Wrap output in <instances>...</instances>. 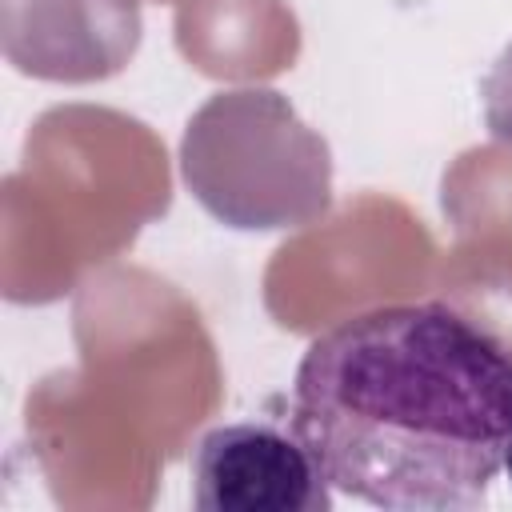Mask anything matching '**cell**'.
<instances>
[{
	"label": "cell",
	"mask_w": 512,
	"mask_h": 512,
	"mask_svg": "<svg viewBox=\"0 0 512 512\" xmlns=\"http://www.w3.org/2000/svg\"><path fill=\"white\" fill-rule=\"evenodd\" d=\"M332 492L292 420L220 424L192 452V504L200 512H328Z\"/></svg>",
	"instance_id": "3"
},
{
	"label": "cell",
	"mask_w": 512,
	"mask_h": 512,
	"mask_svg": "<svg viewBox=\"0 0 512 512\" xmlns=\"http://www.w3.org/2000/svg\"><path fill=\"white\" fill-rule=\"evenodd\" d=\"M180 176L192 200L236 232L304 228L332 208L328 140L276 88L212 92L184 124Z\"/></svg>",
	"instance_id": "2"
},
{
	"label": "cell",
	"mask_w": 512,
	"mask_h": 512,
	"mask_svg": "<svg viewBox=\"0 0 512 512\" xmlns=\"http://www.w3.org/2000/svg\"><path fill=\"white\" fill-rule=\"evenodd\" d=\"M480 108H484L488 132L500 144H512V40L480 80Z\"/></svg>",
	"instance_id": "5"
},
{
	"label": "cell",
	"mask_w": 512,
	"mask_h": 512,
	"mask_svg": "<svg viewBox=\"0 0 512 512\" xmlns=\"http://www.w3.org/2000/svg\"><path fill=\"white\" fill-rule=\"evenodd\" d=\"M288 420L336 492L472 512L512 436V340L448 300L356 312L304 348Z\"/></svg>",
	"instance_id": "1"
},
{
	"label": "cell",
	"mask_w": 512,
	"mask_h": 512,
	"mask_svg": "<svg viewBox=\"0 0 512 512\" xmlns=\"http://www.w3.org/2000/svg\"><path fill=\"white\" fill-rule=\"evenodd\" d=\"M504 472H508V484H512V436H508V452H504Z\"/></svg>",
	"instance_id": "6"
},
{
	"label": "cell",
	"mask_w": 512,
	"mask_h": 512,
	"mask_svg": "<svg viewBox=\"0 0 512 512\" xmlns=\"http://www.w3.org/2000/svg\"><path fill=\"white\" fill-rule=\"evenodd\" d=\"M140 32V0H0L4 56L32 80H108L136 56Z\"/></svg>",
	"instance_id": "4"
}]
</instances>
